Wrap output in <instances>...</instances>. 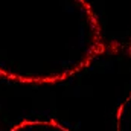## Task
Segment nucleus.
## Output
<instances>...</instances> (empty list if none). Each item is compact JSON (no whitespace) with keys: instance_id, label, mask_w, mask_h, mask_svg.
<instances>
[{"instance_id":"1","label":"nucleus","mask_w":131,"mask_h":131,"mask_svg":"<svg viewBox=\"0 0 131 131\" xmlns=\"http://www.w3.org/2000/svg\"><path fill=\"white\" fill-rule=\"evenodd\" d=\"M105 43L84 0H0V75L28 84L60 82L102 55Z\"/></svg>"},{"instance_id":"2","label":"nucleus","mask_w":131,"mask_h":131,"mask_svg":"<svg viewBox=\"0 0 131 131\" xmlns=\"http://www.w3.org/2000/svg\"><path fill=\"white\" fill-rule=\"evenodd\" d=\"M9 131H70L60 122L50 121H23Z\"/></svg>"},{"instance_id":"3","label":"nucleus","mask_w":131,"mask_h":131,"mask_svg":"<svg viewBox=\"0 0 131 131\" xmlns=\"http://www.w3.org/2000/svg\"><path fill=\"white\" fill-rule=\"evenodd\" d=\"M116 131H131V93L117 108Z\"/></svg>"}]
</instances>
